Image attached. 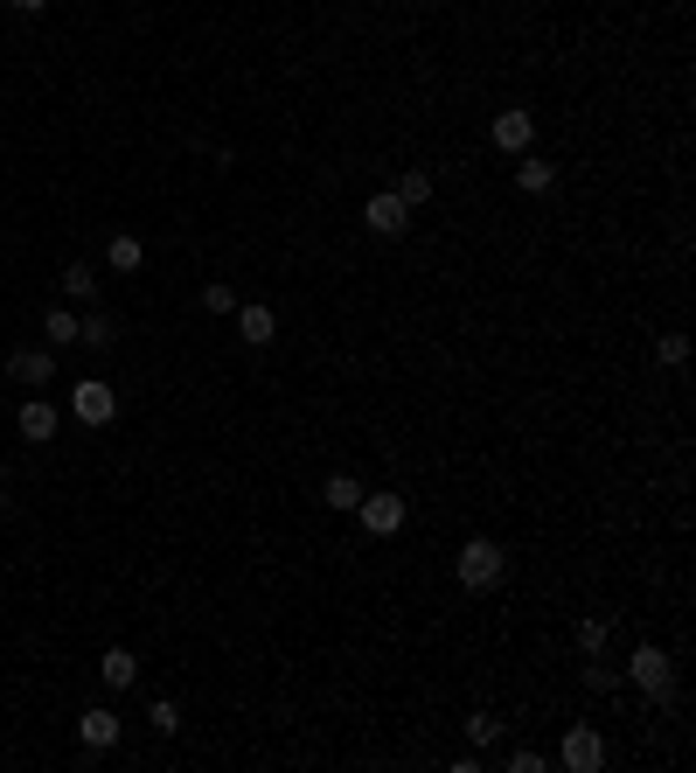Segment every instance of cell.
<instances>
[{"label":"cell","instance_id":"1","mask_svg":"<svg viewBox=\"0 0 696 773\" xmlns=\"http://www.w3.org/2000/svg\"><path fill=\"white\" fill-rule=\"evenodd\" d=\"M460 586L467 593H487V586H502V572H509V558H502V543H487V537H467L460 543Z\"/></svg>","mask_w":696,"mask_h":773},{"label":"cell","instance_id":"2","mask_svg":"<svg viewBox=\"0 0 696 773\" xmlns=\"http://www.w3.org/2000/svg\"><path fill=\"white\" fill-rule=\"evenodd\" d=\"M627 676L641 683L648 696H662V704H675V663H669V648H654V641H641V648L627 655Z\"/></svg>","mask_w":696,"mask_h":773},{"label":"cell","instance_id":"3","mask_svg":"<svg viewBox=\"0 0 696 773\" xmlns=\"http://www.w3.org/2000/svg\"><path fill=\"white\" fill-rule=\"evenodd\" d=\"M70 411H78L84 425H111V419H119V390L98 384V376H84V384L70 390Z\"/></svg>","mask_w":696,"mask_h":773},{"label":"cell","instance_id":"4","mask_svg":"<svg viewBox=\"0 0 696 773\" xmlns=\"http://www.w3.org/2000/svg\"><path fill=\"white\" fill-rule=\"evenodd\" d=\"M487 140L502 147V154H530V140H536V119L522 105H509V112H495V126H487Z\"/></svg>","mask_w":696,"mask_h":773},{"label":"cell","instance_id":"5","mask_svg":"<svg viewBox=\"0 0 696 773\" xmlns=\"http://www.w3.org/2000/svg\"><path fill=\"white\" fill-rule=\"evenodd\" d=\"M363 223H369L376 237H404V231H411V210H404L398 196H390V188H376V196L363 202Z\"/></svg>","mask_w":696,"mask_h":773},{"label":"cell","instance_id":"6","mask_svg":"<svg viewBox=\"0 0 696 773\" xmlns=\"http://www.w3.org/2000/svg\"><path fill=\"white\" fill-rule=\"evenodd\" d=\"M355 516H363L369 537H398L404 530V495H363V502H355Z\"/></svg>","mask_w":696,"mask_h":773},{"label":"cell","instance_id":"7","mask_svg":"<svg viewBox=\"0 0 696 773\" xmlns=\"http://www.w3.org/2000/svg\"><path fill=\"white\" fill-rule=\"evenodd\" d=\"M557 760L571 773H592L599 760H606V739H599L592 725H571V731H564V746H557Z\"/></svg>","mask_w":696,"mask_h":773},{"label":"cell","instance_id":"8","mask_svg":"<svg viewBox=\"0 0 696 773\" xmlns=\"http://www.w3.org/2000/svg\"><path fill=\"white\" fill-rule=\"evenodd\" d=\"M8 376H14V384H28V390H43L49 376H56V349L49 342L43 349H14L8 355Z\"/></svg>","mask_w":696,"mask_h":773},{"label":"cell","instance_id":"9","mask_svg":"<svg viewBox=\"0 0 696 773\" xmlns=\"http://www.w3.org/2000/svg\"><path fill=\"white\" fill-rule=\"evenodd\" d=\"M119 711H105V704H91L84 711V718H78V739H84V752H111V746H119Z\"/></svg>","mask_w":696,"mask_h":773},{"label":"cell","instance_id":"10","mask_svg":"<svg viewBox=\"0 0 696 773\" xmlns=\"http://www.w3.org/2000/svg\"><path fill=\"white\" fill-rule=\"evenodd\" d=\"M14 425H22L28 446H49V440H56V405H49V398H28L22 411H14Z\"/></svg>","mask_w":696,"mask_h":773},{"label":"cell","instance_id":"11","mask_svg":"<svg viewBox=\"0 0 696 773\" xmlns=\"http://www.w3.org/2000/svg\"><path fill=\"white\" fill-rule=\"evenodd\" d=\"M98 676H105V690H133V683H140L133 648H105V655H98Z\"/></svg>","mask_w":696,"mask_h":773},{"label":"cell","instance_id":"12","mask_svg":"<svg viewBox=\"0 0 696 773\" xmlns=\"http://www.w3.org/2000/svg\"><path fill=\"white\" fill-rule=\"evenodd\" d=\"M56 286H63V300H78V307H98V272H91L84 258H78V266H63Z\"/></svg>","mask_w":696,"mask_h":773},{"label":"cell","instance_id":"13","mask_svg":"<svg viewBox=\"0 0 696 773\" xmlns=\"http://www.w3.org/2000/svg\"><path fill=\"white\" fill-rule=\"evenodd\" d=\"M355 502H363V481H355V475H328L321 508H334V516H355Z\"/></svg>","mask_w":696,"mask_h":773},{"label":"cell","instance_id":"14","mask_svg":"<svg viewBox=\"0 0 696 773\" xmlns=\"http://www.w3.org/2000/svg\"><path fill=\"white\" fill-rule=\"evenodd\" d=\"M237 335H244V342H251V349H266L272 335H279V320H272V307H237Z\"/></svg>","mask_w":696,"mask_h":773},{"label":"cell","instance_id":"15","mask_svg":"<svg viewBox=\"0 0 696 773\" xmlns=\"http://www.w3.org/2000/svg\"><path fill=\"white\" fill-rule=\"evenodd\" d=\"M516 188H530V196H551V188H557V167L536 161V154H522V161H516Z\"/></svg>","mask_w":696,"mask_h":773},{"label":"cell","instance_id":"16","mask_svg":"<svg viewBox=\"0 0 696 773\" xmlns=\"http://www.w3.org/2000/svg\"><path fill=\"white\" fill-rule=\"evenodd\" d=\"M78 342H91V349H111V342H119V320H111L105 307H91V314L78 320Z\"/></svg>","mask_w":696,"mask_h":773},{"label":"cell","instance_id":"17","mask_svg":"<svg viewBox=\"0 0 696 773\" xmlns=\"http://www.w3.org/2000/svg\"><path fill=\"white\" fill-rule=\"evenodd\" d=\"M606 641H613V613H586V620H578V648H586V655H606Z\"/></svg>","mask_w":696,"mask_h":773},{"label":"cell","instance_id":"18","mask_svg":"<svg viewBox=\"0 0 696 773\" xmlns=\"http://www.w3.org/2000/svg\"><path fill=\"white\" fill-rule=\"evenodd\" d=\"M390 196H398L404 210H418V202H432V175H425V167H404V175H398V188H390Z\"/></svg>","mask_w":696,"mask_h":773},{"label":"cell","instance_id":"19","mask_svg":"<svg viewBox=\"0 0 696 773\" xmlns=\"http://www.w3.org/2000/svg\"><path fill=\"white\" fill-rule=\"evenodd\" d=\"M43 335H49V349H70V342H78V314H70V307H49V314H43Z\"/></svg>","mask_w":696,"mask_h":773},{"label":"cell","instance_id":"20","mask_svg":"<svg viewBox=\"0 0 696 773\" xmlns=\"http://www.w3.org/2000/svg\"><path fill=\"white\" fill-rule=\"evenodd\" d=\"M140 258H146V251H140V237H111L105 266H111V272H140Z\"/></svg>","mask_w":696,"mask_h":773},{"label":"cell","instance_id":"21","mask_svg":"<svg viewBox=\"0 0 696 773\" xmlns=\"http://www.w3.org/2000/svg\"><path fill=\"white\" fill-rule=\"evenodd\" d=\"M467 731H474V746L487 752V746H495V739H502V731H509V725H502L495 711H474V718H467Z\"/></svg>","mask_w":696,"mask_h":773},{"label":"cell","instance_id":"22","mask_svg":"<svg viewBox=\"0 0 696 773\" xmlns=\"http://www.w3.org/2000/svg\"><path fill=\"white\" fill-rule=\"evenodd\" d=\"M654 355H662L669 370H683V363H689V335H662V342H654Z\"/></svg>","mask_w":696,"mask_h":773},{"label":"cell","instance_id":"23","mask_svg":"<svg viewBox=\"0 0 696 773\" xmlns=\"http://www.w3.org/2000/svg\"><path fill=\"white\" fill-rule=\"evenodd\" d=\"M202 307H210V314H237V293L223 286V279H210V286H202Z\"/></svg>","mask_w":696,"mask_h":773},{"label":"cell","instance_id":"24","mask_svg":"<svg viewBox=\"0 0 696 773\" xmlns=\"http://www.w3.org/2000/svg\"><path fill=\"white\" fill-rule=\"evenodd\" d=\"M586 690H620V669L606 663V655H592V669H586Z\"/></svg>","mask_w":696,"mask_h":773},{"label":"cell","instance_id":"25","mask_svg":"<svg viewBox=\"0 0 696 773\" xmlns=\"http://www.w3.org/2000/svg\"><path fill=\"white\" fill-rule=\"evenodd\" d=\"M154 731H161V739H175V731H181V711L167 704V696H161V704H154Z\"/></svg>","mask_w":696,"mask_h":773},{"label":"cell","instance_id":"26","mask_svg":"<svg viewBox=\"0 0 696 773\" xmlns=\"http://www.w3.org/2000/svg\"><path fill=\"white\" fill-rule=\"evenodd\" d=\"M509 766H516V773H536V766H543V752H536V746H516V752H509Z\"/></svg>","mask_w":696,"mask_h":773},{"label":"cell","instance_id":"27","mask_svg":"<svg viewBox=\"0 0 696 773\" xmlns=\"http://www.w3.org/2000/svg\"><path fill=\"white\" fill-rule=\"evenodd\" d=\"M14 8H22V14H43V8H49V0H14Z\"/></svg>","mask_w":696,"mask_h":773},{"label":"cell","instance_id":"28","mask_svg":"<svg viewBox=\"0 0 696 773\" xmlns=\"http://www.w3.org/2000/svg\"><path fill=\"white\" fill-rule=\"evenodd\" d=\"M0 516H8V495H0Z\"/></svg>","mask_w":696,"mask_h":773}]
</instances>
